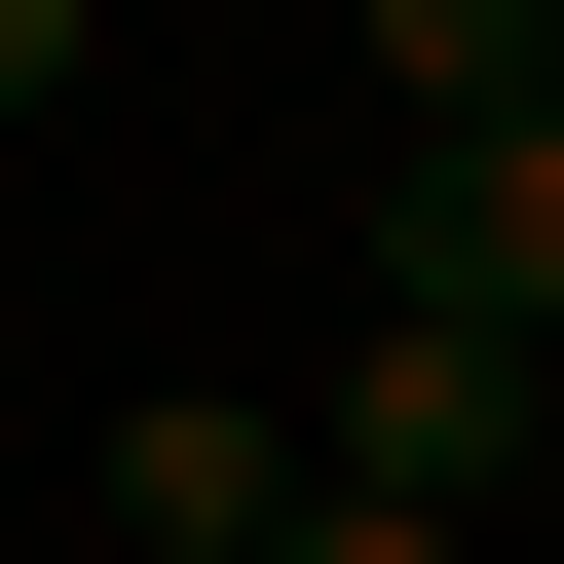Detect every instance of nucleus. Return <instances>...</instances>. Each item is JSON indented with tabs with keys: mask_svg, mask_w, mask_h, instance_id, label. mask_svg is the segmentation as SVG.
<instances>
[{
	"mask_svg": "<svg viewBox=\"0 0 564 564\" xmlns=\"http://www.w3.org/2000/svg\"><path fill=\"white\" fill-rule=\"evenodd\" d=\"M377 302H489V339H564V113H414V188H377Z\"/></svg>",
	"mask_w": 564,
	"mask_h": 564,
	"instance_id": "2",
	"label": "nucleus"
},
{
	"mask_svg": "<svg viewBox=\"0 0 564 564\" xmlns=\"http://www.w3.org/2000/svg\"><path fill=\"white\" fill-rule=\"evenodd\" d=\"M113 527L151 564H263V527H302V414H113Z\"/></svg>",
	"mask_w": 564,
	"mask_h": 564,
	"instance_id": "3",
	"label": "nucleus"
},
{
	"mask_svg": "<svg viewBox=\"0 0 564 564\" xmlns=\"http://www.w3.org/2000/svg\"><path fill=\"white\" fill-rule=\"evenodd\" d=\"M527 452H564V339H489V302H377L339 414H302V489H377V527H489Z\"/></svg>",
	"mask_w": 564,
	"mask_h": 564,
	"instance_id": "1",
	"label": "nucleus"
},
{
	"mask_svg": "<svg viewBox=\"0 0 564 564\" xmlns=\"http://www.w3.org/2000/svg\"><path fill=\"white\" fill-rule=\"evenodd\" d=\"M377 39V113H527V0H339Z\"/></svg>",
	"mask_w": 564,
	"mask_h": 564,
	"instance_id": "4",
	"label": "nucleus"
},
{
	"mask_svg": "<svg viewBox=\"0 0 564 564\" xmlns=\"http://www.w3.org/2000/svg\"><path fill=\"white\" fill-rule=\"evenodd\" d=\"M527 113H564V0H527Z\"/></svg>",
	"mask_w": 564,
	"mask_h": 564,
	"instance_id": "7",
	"label": "nucleus"
},
{
	"mask_svg": "<svg viewBox=\"0 0 564 564\" xmlns=\"http://www.w3.org/2000/svg\"><path fill=\"white\" fill-rule=\"evenodd\" d=\"M263 564H489V527H377V489H302V527H263Z\"/></svg>",
	"mask_w": 564,
	"mask_h": 564,
	"instance_id": "6",
	"label": "nucleus"
},
{
	"mask_svg": "<svg viewBox=\"0 0 564 564\" xmlns=\"http://www.w3.org/2000/svg\"><path fill=\"white\" fill-rule=\"evenodd\" d=\"M76 76H113V0H0V151H39V113H76Z\"/></svg>",
	"mask_w": 564,
	"mask_h": 564,
	"instance_id": "5",
	"label": "nucleus"
}]
</instances>
